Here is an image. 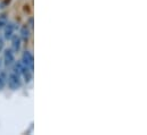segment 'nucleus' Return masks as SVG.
I'll return each mask as SVG.
<instances>
[{"label": "nucleus", "instance_id": "39448f33", "mask_svg": "<svg viewBox=\"0 0 147 135\" xmlns=\"http://www.w3.org/2000/svg\"><path fill=\"white\" fill-rule=\"evenodd\" d=\"M11 50L14 51V52H18L20 51V49H21V37L18 36V35H13L11 36Z\"/></svg>", "mask_w": 147, "mask_h": 135}, {"label": "nucleus", "instance_id": "0eeeda50", "mask_svg": "<svg viewBox=\"0 0 147 135\" xmlns=\"http://www.w3.org/2000/svg\"><path fill=\"white\" fill-rule=\"evenodd\" d=\"M21 39H23L24 41H28L29 40V37H30V27L28 26V24L26 25H23L22 27H21Z\"/></svg>", "mask_w": 147, "mask_h": 135}, {"label": "nucleus", "instance_id": "ddd939ff", "mask_svg": "<svg viewBox=\"0 0 147 135\" xmlns=\"http://www.w3.org/2000/svg\"><path fill=\"white\" fill-rule=\"evenodd\" d=\"M1 66H2V59L0 58V69H1Z\"/></svg>", "mask_w": 147, "mask_h": 135}, {"label": "nucleus", "instance_id": "423d86ee", "mask_svg": "<svg viewBox=\"0 0 147 135\" xmlns=\"http://www.w3.org/2000/svg\"><path fill=\"white\" fill-rule=\"evenodd\" d=\"M21 77H23L25 83H30L32 80V70H30L28 67H24L22 74H21Z\"/></svg>", "mask_w": 147, "mask_h": 135}, {"label": "nucleus", "instance_id": "f257e3e1", "mask_svg": "<svg viewBox=\"0 0 147 135\" xmlns=\"http://www.w3.org/2000/svg\"><path fill=\"white\" fill-rule=\"evenodd\" d=\"M7 84H8V88L13 91L15 90H18L22 85V81H21V76L14 72L9 73L7 75Z\"/></svg>", "mask_w": 147, "mask_h": 135}, {"label": "nucleus", "instance_id": "1a4fd4ad", "mask_svg": "<svg viewBox=\"0 0 147 135\" xmlns=\"http://www.w3.org/2000/svg\"><path fill=\"white\" fill-rule=\"evenodd\" d=\"M6 84H7V74H6V72L0 69V91L3 90Z\"/></svg>", "mask_w": 147, "mask_h": 135}, {"label": "nucleus", "instance_id": "7ed1b4c3", "mask_svg": "<svg viewBox=\"0 0 147 135\" xmlns=\"http://www.w3.org/2000/svg\"><path fill=\"white\" fill-rule=\"evenodd\" d=\"M5 66H11L15 61V55L11 49H6L3 52V59H2Z\"/></svg>", "mask_w": 147, "mask_h": 135}, {"label": "nucleus", "instance_id": "f8f14e48", "mask_svg": "<svg viewBox=\"0 0 147 135\" xmlns=\"http://www.w3.org/2000/svg\"><path fill=\"white\" fill-rule=\"evenodd\" d=\"M3 44H5V43H3V39L0 37V52H1L2 49H3Z\"/></svg>", "mask_w": 147, "mask_h": 135}, {"label": "nucleus", "instance_id": "6e6552de", "mask_svg": "<svg viewBox=\"0 0 147 135\" xmlns=\"http://www.w3.org/2000/svg\"><path fill=\"white\" fill-rule=\"evenodd\" d=\"M13 65H14L13 66V72L16 73V74H18L21 76V74H22V72H23V69H24L25 66L22 64V61H14Z\"/></svg>", "mask_w": 147, "mask_h": 135}, {"label": "nucleus", "instance_id": "9b49d317", "mask_svg": "<svg viewBox=\"0 0 147 135\" xmlns=\"http://www.w3.org/2000/svg\"><path fill=\"white\" fill-rule=\"evenodd\" d=\"M30 29H33V18H30L29 19V25H28Z\"/></svg>", "mask_w": 147, "mask_h": 135}, {"label": "nucleus", "instance_id": "9d476101", "mask_svg": "<svg viewBox=\"0 0 147 135\" xmlns=\"http://www.w3.org/2000/svg\"><path fill=\"white\" fill-rule=\"evenodd\" d=\"M7 22H8V19H7V15H6V14L0 15V29H3L5 25L7 24Z\"/></svg>", "mask_w": 147, "mask_h": 135}, {"label": "nucleus", "instance_id": "20e7f679", "mask_svg": "<svg viewBox=\"0 0 147 135\" xmlns=\"http://www.w3.org/2000/svg\"><path fill=\"white\" fill-rule=\"evenodd\" d=\"M14 32H15V25H14V23L7 22V24L3 27V37L6 40H10L11 36L14 35Z\"/></svg>", "mask_w": 147, "mask_h": 135}, {"label": "nucleus", "instance_id": "f03ea898", "mask_svg": "<svg viewBox=\"0 0 147 135\" xmlns=\"http://www.w3.org/2000/svg\"><path fill=\"white\" fill-rule=\"evenodd\" d=\"M22 64L28 67L30 70L33 72V66H34V58H33V55L31 51L29 50H25L22 55Z\"/></svg>", "mask_w": 147, "mask_h": 135}]
</instances>
